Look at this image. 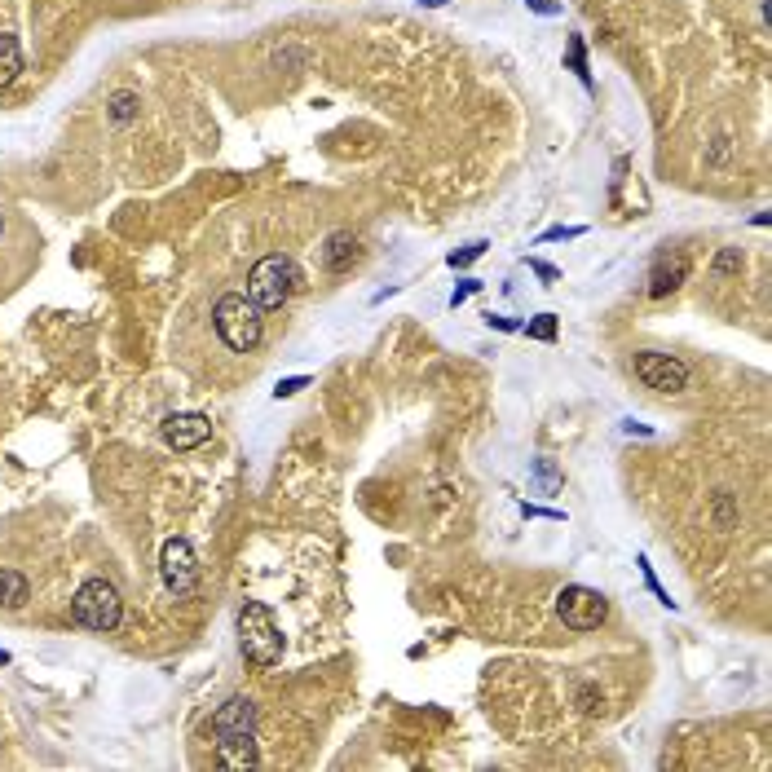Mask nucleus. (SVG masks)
I'll use <instances>...</instances> for the list:
<instances>
[{
    "label": "nucleus",
    "instance_id": "f03ea898",
    "mask_svg": "<svg viewBox=\"0 0 772 772\" xmlns=\"http://www.w3.org/2000/svg\"><path fill=\"white\" fill-rule=\"evenodd\" d=\"M212 323H217V336L225 340V349L234 353H252L261 345V309L252 305L248 296H221L217 309H212Z\"/></svg>",
    "mask_w": 772,
    "mask_h": 772
},
{
    "label": "nucleus",
    "instance_id": "5701e85b",
    "mask_svg": "<svg viewBox=\"0 0 772 772\" xmlns=\"http://www.w3.org/2000/svg\"><path fill=\"white\" fill-rule=\"evenodd\" d=\"M5 662H9V653H5V649H0V667H5Z\"/></svg>",
    "mask_w": 772,
    "mask_h": 772
},
{
    "label": "nucleus",
    "instance_id": "aec40b11",
    "mask_svg": "<svg viewBox=\"0 0 772 772\" xmlns=\"http://www.w3.org/2000/svg\"><path fill=\"white\" fill-rule=\"evenodd\" d=\"M570 62H574V71L587 80V62H583V45H578V40H570Z\"/></svg>",
    "mask_w": 772,
    "mask_h": 772
},
{
    "label": "nucleus",
    "instance_id": "a211bd4d",
    "mask_svg": "<svg viewBox=\"0 0 772 772\" xmlns=\"http://www.w3.org/2000/svg\"><path fill=\"white\" fill-rule=\"evenodd\" d=\"M481 252H486V243H473V248H464V252H450V265H455V270L459 265H473Z\"/></svg>",
    "mask_w": 772,
    "mask_h": 772
},
{
    "label": "nucleus",
    "instance_id": "0eeeda50",
    "mask_svg": "<svg viewBox=\"0 0 772 772\" xmlns=\"http://www.w3.org/2000/svg\"><path fill=\"white\" fill-rule=\"evenodd\" d=\"M636 375L658 393H680L689 384V367L675 362L671 353H640L636 358Z\"/></svg>",
    "mask_w": 772,
    "mask_h": 772
},
{
    "label": "nucleus",
    "instance_id": "f257e3e1",
    "mask_svg": "<svg viewBox=\"0 0 772 772\" xmlns=\"http://www.w3.org/2000/svg\"><path fill=\"white\" fill-rule=\"evenodd\" d=\"M300 287V270H296V261L292 256H265V261H256L252 265V274H248V300L256 309H283L287 300H292V292Z\"/></svg>",
    "mask_w": 772,
    "mask_h": 772
},
{
    "label": "nucleus",
    "instance_id": "9d476101",
    "mask_svg": "<svg viewBox=\"0 0 772 772\" xmlns=\"http://www.w3.org/2000/svg\"><path fill=\"white\" fill-rule=\"evenodd\" d=\"M212 728L217 733H243V728H256V706H252V698H243V693H234L230 702L221 706L217 715H212Z\"/></svg>",
    "mask_w": 772,
    "mask_h": 772
},
{
    "label": "nucleus",
    "instance_id": "f3484780",
    "mask_svg": "<svg viewBox=\"0 0 772 772\" xmlns=\"http://www.w3.org/2000/svg\"><path fill=\"white\" fill-rule=\"evenodd\" d=\"M737 270H742V252H737V248H728V252L715 256V274H737Z\"/></svg>",
    "mask_w": 772,
    "mask_h": 772
},
{
    "label": "nucleus",
    "instance_id": "2eb2a0df",
    "mask_svg": "<svg viewBox=\"0 0 772 772\" xmlns=\"http://www.w3.org/2000/svg\"><path fill=\"white\" fill-rule=\"evenodd\" d=\"M525 331H530L534 340H556V314H539Z\"/></svg>",
    "mask_w": 772,
    "mask_h": 772
},
{
    "label": "nucleus",
    "instance_id": "b1692460",
    "mask_svg": "<svg viewBox=\"0 0 772 772\" xmlns=\"http://www.w3.org/2000/svg\"><path fill=\"white\" fill-rule=\"evenodd\" d=\"M424 5H446V0H424Z\"/></svg>",
    "mask_w": 772,
    "mask_h": 772
},
{
    "label": "nucleus",
    "instance_id": "7ed1b4c3",
    "mask_svg": "<svg viewBox=\"0 0 772 772\" xmlns=\"http://www.w3.org/2000/svg\"><path fill=\"white\" fill-rule=\"evenodd\" d=\"M239 645L256 667H274V662L283 658V636H278L274 614L261 605V600H248V605L239 609Z\"/></svg>",
    "mask_w": 772,
    "mask_h": 772
},
{
    "label": "nucleus",
    "instance_id": "1a4fd4ad",
    "mask_svg": "<svg viewBox=\"0 0 772 772\" xmlns=\"http://www.w3.org/2000/svg\"><path fill=\"white\" fill-rule=\"evenodd\" d=\"M217 755L225 768H256L261 755H256V737L243 728V733H217Z\"/></svg>",
    "mask_w": 772,
    "mask_h": 772
},
{
    "label": "nucleus",
    "instance_id": "4468645a",
    "mask_svg": "<svg viewBox=\"0 0 772 772\" xmlns=\"http://www.w3.org/2000/svg\"><path fill=\"white\" fill-rule=\"evenodd\" d=\"M27 596H31V587H27L23 574H18V570H0V605H5V609H23Z\"/></svg>",
    "mask_w": 772,
    "mask_h": 772
},
{
    "label": "nucleus",
    "instance_id": "ddd939ff",
    "mask_svg": "<svg viewBox=\"0 0 772 772\" xmlns=\"http://www.w3.org/2000/svg\"><path fill=\"white\" fill-rule=\"evenodd\" d=\"M18 75H23V49L14 36H0V89H9Z\"/></svg>",
    "mask_w": 772,
    "mask_h": 772
},
{
    "label": "nucleus",
    "instance_id": "dca6fc26",
    "mask_svg": "<svg viewBox=\"0 0 772 772\" xmlns=\"http://www.w3.org/2000/svg\"><path fill=\"white\" fill-rule=\"evenodd\" d=\"M133 111H137V98H133V93H115V102H111V115H115V120H133Z\"/></svg>",
    "mask_w": 772,
    "mask_h": 772
},
{
    "label": "nucleus",
    "instance_id": "39448f33",
    "mask_svg": "<svg viewBox=\"0 0 772 772\" xmlns=\"http://www.w3.org/2000/svg\"><path fill=\"white\" fill-rule=\"evenodd\" d=\"M556 614H561V623L570 631H596L609 614V600L600 592H592V587L574 583V587H561V596H556Z\"/></svg>",
    "mask_w": 772,
    "mask_h": 772
},
{
    "label": "nucleus",
    "instance_id": "4be33fe9",
    "mask_svg": "<svg viewBox=\"0 0 772 772\" xmlns=\"http://www.w3.org/2000/svg\"><path fill=\"white\" fill-rule=\"evenodd\" d=\"M578 234H583L578 225H570V230H548V234H543V243H552V239H578Z\"/></svg>",
    "mask_w": 772,
    "mask_h": 772
},
{
    "label": "nucleus",
    "instance_id": "6e6552de",
    "mask_svg": "<svg viewBox=\"0 0 772 772\" xmlns=\"http://www.w3.org/2000/svg\"><path fill=\"white\" fill-rule=\"evenodd\" d=\"M212 437V420L199 411H181V415H168L164 420V442L173 450H195Z\"/></svg>",
    "mask_w": 772,
    "mask_h": 772
},
{
    "label": "nucleus",
    "instance_id": "f8f14e48",
    "mask_svg": "<svg viewBox=\"0 0 772 772\" xmlns=\"http://www.w3.org/2000/svg\"><path fill=\"white\" fill-rule=\"evenodd\" d=\"M684 274H689V261H684V256H662V261L653 265L649 296H653V300H662L667 292H675V287L684 283Z\"/></svg>",
    "mask_w": 772,
    "mask_h": 772
},
{
    "label": "nucleus",
    "instance_id": "423d86ee",
    "mask_svg": "<svg viewBox=\"0 0 772 772\" xmlns=\"http://www.w3.org/2000/svg\"><path fill=\"white\" fill-rule=\"evenodd\" d=\"M159 574H164V587L177 596H190L199 583V556L186 539H168L164 552H159Z\"/></svg>",
    "mask_w": 772,
    "mask_h": 772
},
{
    "label": "nucleus",
    "instance_id": "9b49d317",
    "mask_svg": "<svg viewBox=\"0 0 772 772\" xmlns=\"http://www.w3.org/2000/svg\"><path fill=\"white\" fill-rule=\"evenodd\" d=\"M353 261H358V239H353L349 230L327 234V243H323V270H327V274H345Z\"/></svg>",
    "mask_w": 772,
    "mask_h": 772
},
{
    "label": "nucleus",
    "instance_id": "20e7f679",
    "mask_svg": "<svg viewBox=\"0 0 772 772\" xmlns=\"http://www.w3.org/2000/svg\"><path fill=\"white\" fill-rule=\"evenodd\" d=\"M71 614H75V623L89 627V631H115L120 627L124 605H120V592H115L106 578H89V583H80V592L71 596Z\"/></svg>",
    "mask_w": 772,
    "mask_h": 772
},
{
    "label": "nucleus",
    "instance_id": "393cba45",
    "mask_svg": "<svg viewBox=\"0 0 772 772\" xmlns=\"http://www.w3.org/2000/svg\"><path fill=\"white\" fill-rule=\"evenodd\" d=\"M0 234H5V221H0Z\"/></svg>",
    "mask_w": 772,
    "mask_h": 772
},
{
    "label": "nucleus",
    "instance_id": "412c9836",
    "mask_svg": "<svg viewBox=\"0 0 772 772\" xmlns=\"http://www.w3.org/2000/svg\"><path fill=\"white\" fill-rule=\"evenodd\" d=\"M473 292H477V283H473V278H464V283L455 287V296H450V305H459V300H468Z\"/></svg>",
    "mask_w": 772,
    "mask_h": 772
},
{
    "label": "nucleus",
    "instance_id": "6ab92c4d",
    "mask_svg": "<svg viewBox=\"0 0 772 772\" xmlns=\"http://www.w3.org/2000/svg\"><path fill=\"white\" fill-rule=\"evenodd\" d=\"M305 375H292V380H283V384H278V389H274V398L278 402H283V398H292V393H300V389H305Z\"/></svg>",
    "mask_w": 772,
    "mask_h": 772
}]
</instances>
